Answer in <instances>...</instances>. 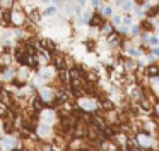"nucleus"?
<instances>
[{
    "label": "nucleus",
    "mask_w": 159,
    "mask_h": 151,
    "mask_svg": "<svg viewBox=\"0 0 159 151\" xmlns=\"http://www.w3.org/2000/svg\"><path fill=\"white\" fill-rule=\"evenodd\" d=\"M0 24H2V26H12V12H11V9H2L0 10Z\"/></svg>",
    "instance_id": "obj_1"
},
{
    "label": "nucleus",
    "mask_w": 159,
    "mask_h": 151,
    "mask_svg": "<svg viewBox=\"0 0 159 151\" xmlns=\"http://www.w3.org/2000/svg\"><path fill=\"white\" fill-rule=\"evenodd\" d=\"M103 24H104V17L101 16L99 12H96V14L91 16V19H89V26L91 27H101Z\"/></svg>",
    "instance_id": "obj_2"
},
{
    "label": "nucleus",
    "mask_w": 159,
    "mask_h": 151,
    "mask_svg": "<svg viewBox=\"0 0 159 151\" xmlns=\"http://www.w3.org/2000/svg\"><path fill=\"white\" fill-rule=\"evenodd\" d=\"M145 74H147V76H151V77H154V76L157 77V76H159V65H157V64L149 65V67L145 69Z\"/></svg>",
    "instance_id": "obj_3"
},
{
    "label": "nucleus",
    "mask_w": 159,
    "mask_h": 151,
    "mask_svg": "<svg viewBox=\"0 0 159 151\" xmlns=\"http://www.w3.org/2000/svg\"><path fill=\"white\" fill-rule=\"evenodd\" d=\"M140 29H142V31H152V29H154V24H152L151 21H142Z\"/></svg>",
    "instance_id": "obj_4"
},
{
    "label": "nucleus",
    "mask_w": 159,
    "mask_h": 151,
    "mask_svg": "<svg viewBox=\"0 0 159 151\" xmlns=\"http://www.w3.org/2000/svg\"><path fill=\"white\" fill-rule=\"evenodd\" d=\"M29 19H31V21H34V22H38V21L41 19V16H39V12H38L36 9H33L31 12H29Z\"/></svg>",
    "instance_id": "obj_5"
},
{
    "label": "nucleus",
    "mask_w": 159,
    "mask_h": 151,
    "mask_svg": "<svg viewBox=\"0 0 159 151\" xmlns=\"http://www.w3.org/2000/svg\"><path fill=\"white\" fill-rule=\"evenodd\" d=\"M147 16H149V17H156V16H159V7H151V9L147 10Z\"/></svg>",
    "instance_id": "obj_6"
},
{
    "label": "nucleus",
    "mask_w": 159,
    "mask_h": 151,
    "mask_svg": "<svg viewBox=\"0 0 159 151\" xmlns=\"http://www.w3.org/2000/svg\"><path fill=\"white\" fill-rule=\"evenodd\" d=\"M101 108H106L108 112H110V110H113V103H111V101H108V100H104V101L101 103Z\"/></svg>",
    "instance_id": "obj_7"
},
{
    "label": "nucleus",
    "mask_w": 159,
    "mask_h": 151,
    "mask_svg": "<svg viewBox=\"0 0 159 151\" xmlns=\"http://www.w3.org/2000/svg\"><path fill=\"white\" fill-rule=\"evenodd\" d=\"M41 100H45V101L46 100H52V91H46L45 89V91L41 93Z\"/></svg>",
    "instance_id": "obj_8"
},
{
    "label": "nucleus",
    "mask_w": 159,
    "mask_h": 151,
    "mask_svg": "<svg viewBox=\"0 0 159 151\" xmlns=\"http://www.w3.org/2000/svg\"><path fill=\"white\" fill-rule=\"evenodd\" d=\"M55 12H57L55 7H48V9L45 10V16H55Z\"/></svg>",
    "instance_id": "obj_9"
},
{
    "label": "nucleus",
    "mask_w": 159,
    "mask_h": 151,
    "mask_svg": "<svg viewBox=\"0 0 159 151\" xmlns=\"http://www.w3.org/2000/svg\"><path fill=\"white\" fill-rule=\"evenodd\" d=\"M86 46L89 48V50H94V48H96V43H94V40H87V41H86Z\"/></svg>",
    "instance_id": "obj_10"
},
{
    "label": "nucleus",
    "mask_w": 159,
    "mask_h": 151,
    "mask_svg": "<svg viewBox=\"0 0 159 151\" xmlns=\"http://www.w3.org/2000/svg\"><path fill=\"white\" fill-rule=\"evenodd\" d=\"M149 45H152V46H154V45H159V38L157 36H152L151 40H149Z\"/></svg>",
    "instance_id": "obj_11"
},
{
    "label": "nucleus",
    "mask_w": 159,
    "mask_h": 151,
    "mask_svg": "<svg viewBox=\"0 0 159 151\" xmlns=\"http://www.w3.org/2000/svg\"><path fill=\"white\" fill-rule=\"evenodd\" d=\"M123 9H125V10H130V9H132V3H130V2L123 3Z\"/></svg>",
    "instance_id": "obj_12"
},
{
    "label": "nucleus",
    "mask_w": 159,
    "mask_h": 151,
    "mask_svg": "<svg viewBox=\"0 0 159 151\" xmlns=\"http://www.w3.org/2000/svg\"><path fill=\"white\" fill-rule=\"evenodd\" d=\"M104 16H111V7H106V9H104Z\"/></svg>",
    "instance_id": "obj_13"
},
{
    "label": "nucleus",
    "mask_w": 159,
    "mask_h": 151,
    "mask_svg": "<svg viewBox=\"0 0 159 151\" xmlns=\"http://www.w3.org/2000/svg\"><path fill=\"white\" fill-rule=\"evenodd\" d=\"M125 22L130 24V22H132V17H130V16H127V17H125Z\"/></svg>",
    "instance_id": "obj_14"
},
{
    "label": "nucleus",
    "mask_w": 159,
    "mask_h": 151,
    "mask_svg": "<svg viewBox=\"0 0 159 151\" xmlns=\"http://www.w3.org/2000/svg\"><path fill=\"white\" fill-rule=\"evenodd\" d=\"M135 3H137V5H142V3H145V0H135Z\"/></svg>",
    "instance_id": "obj_15"
},
{
    "label": "nucleus",
    "mask_w": 159,
    "mask_h": 151,
    "mask_svg": "<svg viewBox=\"0 0 159 151\" xmlns=\"http://www.w3.org/2000/svg\"><path fill=\"white\" fill-rule=\"evenodd\" d=\"M41 2H43V3H50L52 0H41Z\"/></svg>",
    "instance_id": "obj_16"
},
{
    "label": "nucleus",
    "mask_w": 159,
    "mask_h": 151,
    "mask_svg": "<svg viewBox=\"0 0 159 151\" xmlns=\"http://www.w3.org/2000/svg\"><path fill=\"white\" fill-rule=\"evenodd\" d=\"M14 151H21V149H14Z\"/></svg>",
    "instance_id": "obj_17"
}]
</instances>
